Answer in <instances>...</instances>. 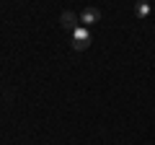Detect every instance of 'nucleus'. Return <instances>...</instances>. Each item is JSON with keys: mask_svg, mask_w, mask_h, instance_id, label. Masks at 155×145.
Instances as JSON below:
<instances>
[{"mask_svg": "<svg viewBox=\"0 0 155 145\" xmlns=\"http://www.w3.org/2000/svg\"><path fill=\"white\" fill-rule=\"evenodd\" d=\"M72 34H75V39H72V47H75V49H85V47L91 44V34H88L85 26H78Z\"/></svg>", "mask_w": 155, "mask_h": 145, "instance_id": "obj_1", "label": "nucleus"}, {"mask_svg": "<svg viewBox=\"0 0 155 145\" xmlns=\"http://www.w3.org/2000/svg\"><path fill=\"white\" fill-rule=\"evenodd\" d=\"M101 21V11L98 8H85L83 13H80V26H93V23H98Z\"/></svg>", "mask_w": 155, "mask_h": 145, "instance_id": "obj_2", "label": "nucleus"}, {"mask_svg": "<svg viewBox=\"0 0 155 145\" xmlns=\"http://www.w3.org/2000/svg\"><path fill=\"white\" fill-rule=\"evenodd\" d=\"M60 21H62V29H67V31H75L78 23H80V16H75V13L65 11V13L60 16Z\"/></svg>", "mask_w": 155, "mask_h": 145, "instance_id": "obj_3", "label": "nucleus"}, {"mask_svg": "<svg viewBox=\"0 0 155 145\" xmlns=\"http://www.w3.org/2000/svg\"><path fill=\"white\" fill-rule=\"evenodd\" d=\"M134 13H137L140 18H145V16H150V3H140V5L134 8Z\"/></svg>", "mask_w": 155, "mask_h": 145, "instance_id": "obj_4", "label": "nucleus"}]
</instances>
